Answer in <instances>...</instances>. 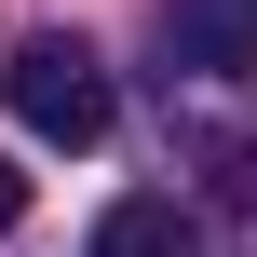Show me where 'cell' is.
Masks as SVG:
<instances>
[{
  "label": "cell",
  "instance_id": "cell-1",
  "mask_svg": "<svg viewBox=\"0 0 257 257\" xmlns=\"http://www.w3.org/2000/svg\"><path fill=\"white\" fill-rule=\"evenodd\" d=\"M0 95H14V122L41 136V149H108V68L68 41V27H27L14 41V68H0Z\"/></svg>",
  "mask_w": 257,
  "mask_h": 257
},
{
  "label": "cell",
  "instance_id": "cell-2",
  "mask_svg": "<svg viewBox=\"0 0 257 257\" xmlns=\"http://www.w3.org/2000/svg\"><path fill=\"white\" fill-rule=\"evenodd\" d=\"M163 54L203 81H257V0H163Z\"/></svg>",
  "mask_w": 257,
  "mask_h": 257
},
{
  "label": "cell",
  "instance_id": "cell-3",
  "mask_svg": "<svg viewBox=\"0 0 257 257\" xmlns=\"http://www.w3.org/2000/svg\"><path fill=\"white\" fill-rule=\"evenodd\" d=\"M95 257H203V217H190L176 190H136V203L95 217Z\"/></svg>",
  "mask_w": 257,
  "mask_h": 257
},
{
  "label": "cell",
  "instance_id": "cell-4",
  "mask_svg": "<svg viewBox=\"0 0 257 257\" xmlns=\"http://www.w3.org/2000/svg\"><path fill=\"white\" fill-rule=\"evenodd\" d=\"M27 230V176H14V149H0V244Z\"/></svg>",
  "mask_w": 257,
  "mask_h": 257
}]
</instances>
